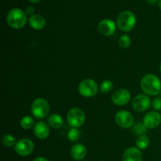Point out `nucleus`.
I'll list each match as a JSON object with an SVG mask.
<instances>
[{
    "label": "nucleus",
    "mask_w": 161,
    "mask_h": 161,
    "mask_svg": "<svg viewBox=\"0 0 161 161\" xmlns=\"http://www.w3.org/2000/svg\"><path fill=\"white\" fill-rule=\"evenodd\" d=\"M141 88L146 95L156 96L161 91V81L155 74H146L141 80Z\"/></svg>",
    "instance_id": "nucleus-1"
},
{
    "label": "nucleus",
    "mask_w": 161,
    "mask_h": 161,
    "mask_svg": "<svg viewBox=\"0 0 161 161\" xmlns=\"http://www.w3.org/2000/svg\"><path fill=\"white\" fill-rule=\"evenodd\" d=\"M6 20L11 28L20 29L25 26L28 21V17L25 11L19 8H13L8 12Z\"/></svg>",
    "instance_id": "nucleus-2"
},
{
    "label": "nucleus",
    "mask_w": 161,
    "mask_h": 161,
    "mask_svg": "<svg viewBox=\"0 0 161 161\" xmlns=\"http://www.w3.org/2000/svg\"><path fill=\"white\" fill-rule=\"evenodd\" d=\"M136 25V17L131 11H123L118 15L116 19V26L124 32L132 31Z\"/></svg>",
    "instance_id": "nucleus-3"
},
{
    "label": "nucleus",
    "mask_w": 161,
    "mask_h": 161,
    "mask_svg": "<svg viewBox=\"0 0 161 161\" xmlns=\"http://www.w3.org/2000/svg\"><path fill=\"white\" fill-rule=\"evenodd\" d=\"M50 107L48 102L45 98L38 97L35 99L31 105V112L32 116L36 119H43L47 117L50 113Z\"/></svg>",
    "instance_id": "nucleus-4"
},
{
    "label": "nucleus",
    "mask_w": 161,
    "mask_h": 161,
    "mask_svg": "<svg viewBox=\"0 0 161 161\" xmlns=\"http://www.w3.org/2000/svg\"><path fill=\"white\" fill-rule=\"evenodd\" d=\"M78 91L80 95L83 97H91L97 94L98 86L95 80L92 79H85L79 84Z\"/></svg>",
    "instance_id": "nucleus-5"
},
{
    "label": "nucleus",
    "mask_w": 161,
    "mask_h": 161,
    "mask_svg": "<svg viewBox=\"0 0 161 161\" xmlns=\"http://www.w3.org/2000/svg\"><path fill=\"white\" fill-rule=\"evenodd\" d=\"M67 122L71 127L79 128L83 125L85 122V114L82 109L79 108H72L68 112Z\"/></svg>",
    "instance_id": "nucleus-6"
},
{
    "label": "nucleus",
    "mask_w": 161,
    "mask_h": 161,
    "mask_svg": "<svg viewBox=\"0 0 161 161\" xmlns=\"http://www.w3.org/2000/svg\"><path fill=\"white\" fill-rule=\"evenodd\" d=\"M116 123L121 128H130L133 127L135 124L134 116L131 113L127 110H119L115 116Z\"/></svg>",
    "instance_id": "nucleus-7"
},
{
    "label": "nucleus",
    "mask_w": 161,
    "mask_h": 161,
    "mask_svg": "<svg viewBox=\"0 0 161 161\" xmlns=\"http://www.w3.org/2000/svg\"><path fill=\"white\" fill-rule=\"evenodd\" d=\"M34 143L28 138H21L17 142L14 149L20 157H28L32 153L34 150Z\"/></svg>",
    "instance_id": "nucleus-8"
},
{
    "label": "nucleus",
    "mask_w": 161,
    "mask_h": 161,
    "mask_svg": "<svg viewBox=\"0 0 161 161\" xmlns=\"http://www.w3.org/2000/svg\"><path fill=\"white\" fill-rule=\"evenodd\" d=\"M112 102L118 106H124L127 105L130 100V93L127 89H118L112 94Z\"/></svg>",
    "instance_id": "nucleus-9"
},
{
    "label": "nucleus",
    "mask_w": 161,
    "mask_h": 161,
    "mask_svg": "<svg viewBox=\"0 0 161 161\" xmlns=\"http://www.w3.org/2000/svg\"><path fill=\"white\" fill-rule=\"evenodd\" d=\"M151 101L146 94H138L132 100V107L136 112H145L150 107Z\"/></svg>",
    "instance_id": "nucleus-10"
},
{
    "label": "nucleus",
    "mask_w": 161,
    "mask_h": 161,
    "mask_svg": "<svg viewBox=\"0 0 161 161\" xmlns=\"http://www.w3.org/2000/svg\"><path fill=\"white\" fill-rule=\"evenodd\" d=\"M116 24L111 19H104L97 25V31L104 36H111L115 33Z\"/></svg>",
    "instance_id": "nucleus-11"
},
{
    "label": "nucleus",
    "mask_w": 161,
    "mask_h": 161,
    "mask_svg": "<svg viewBox=\"0 0 161 161\" xmlns=\"http://www.w3.org/2000/svg\"><path fill=\"white\" fill-rule=\"evenodd\" d=\"M143 124L148 129L157 128L161 124V115L157 111L149 112L143 118Z\"/></svg>",
    "instance_id": "nucleus-12"
},
{
    "label": "nucleus",
    "mask_w": 161,
    "mask_h": 161,
    "mask_svg": "<svg viewBox=\"0 0 161 161\" xmlns=\"http://www.w3.org/2000/svg\"><path fill=\"white\" fill-rule=\"evenodd\" d=\"M34 134L39 139H47L50 135V126L43 121H39L34 126Z\"/></svg>",
    "instance_id": "nucleus-13"
},
{
    "label": "nucleus",
    "mask_w": 161,
    "mask_h": 161,
    "mask_svg": "<svg viewBox=\"0 0 161 161\" xmlns=\"http://www.w3.org/2000/svg\"><path fill=\"white\" fill-rule=\"evenodd\" d=\"M87 153V150L84 145L81 143L75 144L72 146L70 150V156L73 160H82Z\"/></svg>",
    "instance_id": "nucleus-14"
},
{
    "label": "nucleus",
    "mask_w": 161,
    "mask_h": 161,
    "mask_svg": "<svg viewBox=\"0 0 161 161\" xmlns=\"http://www.w3.org/2000/svg\"><path fill=\"white\" fill-rule=\"evenodd\" d=\"M123 161H142V153L137 147H130L124 152Z\"/></svg>",
    "instance_id": "nucleus-15"
},
{
    "label": "nucleus",
    "mask_w": 161,
    "mask_h": 161,
    "mask_svg": "<svg viewBox=\"0 0 161 161\" xmlns=\"http://www.w3.org/2000/svg\"><path fill=\"white\" fill-rule=\"evenodd\" d=\"M30 27L35 30H41L46 26V20L40 14H34L28 18Z\"/></svg>",
    "instance_id": "nucleus-16"
},
{
    "label": "nucleus",
    "mask_w": 161,
    "mask_h": 161,
    "mask_svg": "<svg viewBox=\"0 0 161 161\" xmlns=\"http://www.w3.org/2000/svg\"><path fill=\"white\" fill-rule=\"evenodd\" d=\"M47 123L48 125L53 129H60L64 125L63 118L57 113L50 114L47 119Z\"/></svg>",
    "instance_id": "nucleus-17"
},
{
    "label": "nucleus",
    "mask_w": 161,
    "mask_h": 161,
    "mask_svg": "<svg viewBox=\"0 0 161 161\" xmlns=\"http://www.w3.org/2000/svg\"><path fill=\"white\" fill-rule=\"evenodd\" d=\"M150 144L149 138L146 135H142L136 139V147L140 150H144L149 147Z\"/></svg>",
    "instance_id": "nucleus-18"
},
{
    "label": "nucleus",
    "mask_w": 161,
    "mask_h": 161,
    "mask_svg": "<svg viewBox=\"0 0 161 161\" xmlns=\"http://www.w3.org/2000/svg\"><path fill=\"white\" fill-rule=\"evenodd\" d=\"M147 127L145 126V124H143V122H137L135 123L132 127V130H133L134 133L136 135H138V137L142 136V135H146V131H147Z\"/></svg>",
    "instance_id": "nucleus-19"
},
{
    "label": "nucleus",
    "mask_w": 161,
    "mask_h": 161,
    "mask_svg": "<svg viewBox=\"0 0 161 161\" xmlns=\"http://www.w3.org/2000/svg\"><path fill=\"white\" fill-rule=\"evenodd\" d=\"M20 127L25 130H29L35 126L34 119L30 116H25L21 118L20 121Z\"/></svg>",
    "instance_id": "nucleus-20"
},
{
    "label": "nucleus",
    "mask_w": 161,
    "mask_h": 161,
    "mask_svg": "<svg viewBox=\"0 0 161 161\" xmlns=\"http://www.w3.org/2000/svg\"><path fill=\"white\" fill-rule=\"evenodd\" d=\"M2 143L6 147H13V146H15L17 142H16L14 136L7 134V135H3V138H2Z\"/></svg>",
    "instance_id": "nucleus-21"
},
{
    "label": "nucleus",
    "mask_w": 161,
    "mask_h": 161,
    "mask_svg": "<svg viewBox=\"0 0 161 161\" xmlns=\"http://www.w3.org/2000/svg\"><path fill=\"white\" fill-rule=\"evenodd\" d=\"M100 91L103 94H108L110 93L113 89V83L111 80H105L101 83L100 84Z\"/></svg>",
    "instance_id": "nucleus-22"
},
{
    "label": "nucleus",
    "mask_w": 161,
    "mask_h": 161,
    "mask_svg": "<svg viewBox=\"0 0 161 161\" xmlns=\"http://www.w3.org/2000/svg\"><path fill=\"white\" fill-rule=\"evenodd\" d=\"M80 138V132L78 128H75V127H71L70 130L68 132V138L69 141L72 142H75L78 141Z\"/></svg>",
    "instance_id": "nucleus-23"
},
{
    "label": "nucleus",
    "mask_w": 161,
    "mask_h": 161,
    "mask_svg": "<svg viewBox=\"0 0 161 161\" xmlns=\"http://www.w3.org/2000/svg\"><path fill=\"white\" fill-rule=\"evenodd\" d=\"M131 43V40L129 36L127 35H123L119 39V46L124 49L128 48Z\"/></svg>",
    "instance_id": "nucleus-24"
},
{
    "label": "nucleus",
    "mask_w": 161,
    "mask_h": 161,
    "mask_svg": "<svg viewBox=\"0 0 161 161\" xmlns=\"http://www.w3.org/2000/svg\"><path fill=\"white\" fill-rule=\"evenodd\" d=\"M152 107L156 111H160L161 110V97H156L152 102Z\"/></svg>",
    "instance_id": "nucleus-25"
},
{
    "label": "nucleus",
    "mask_w": 161,
    "mask_h": 161,
    "mask_svg": "<svg viewBox=\"0 0 161 161\" xmlns=\"http://www.w3.org/2000/svg\"><path fill=\"white\" fill-rule=\"evenodd\" d=\"M34 12H35V9L32 6H28L25 9V13H26L27 15H30V17L32 15H34Z\"/></svg>",
    "instance_id": "nucleus-26"
},
{
    "label": "nucleus",
    "mask_w": 161,
    "mask_h": 161,
    "mask_svg": "<svg viewBox=\"0 0 161 161\" xmlns=\"http://www.w3.org/2000/svg\"><path fill=\"white\" fill-rule=\"evenodd\" d=\"M33 161H49L47 160V158H45V157H37V158L35 159Z\"/></svg>",
    "instance_id": "nucleus-27"
},
{
    "label": "nucleus",
    "mask_w": 161,
    "mask_h": 161,
    "mask_svg": "<svg viewBox=\"0 0 161 161\" xmlns=\"http://www.w3.org/2000/svg\"><path fill=\"white\" fill-rule=\"evenodd\" d=\"M147 1H148V3H149V4L154 5V4H156L157 2L159 3V1H160V0H147Z\"/></svg>",
    "instance_id": "nucleus-28"
},
{
    "label": "nucleus",
    "mask_w": 161,
    "mask_h": 161,
    "mask_svg": "<svg viewBox=\"0 0 161 161\" xmlns=\"http://www.w3.org/2000/svg\"><path fill=\"white\" fill-rule=\"evenodd\" d=\"M29 1L32 3H39V1H40V0H29Z\"/></svg>",
    "instance_id": "nucleus-29"
},
{
    "label": "nucleus",
    "mask_w": 161,
    "mask_h": 161,
    "mask_svg": "<svg viewBox=\"0 0 161 161\" xmlns=\"http://www.w3.org/2000/svg\"><path fill=\"white\" fill-rule=\"evenodd\" d=\"M158 5H159V7H160V9H161V0H160V1H159Z\"/></svg>",
    "instance_id": "nucleus-30"
},
{
    "label": "nucleus",
    "mask_w": 161,
    "mask_h": 161,
    "mask_svg": "<svg viewBox=\"0 0 161 161\" xmlns=\"http://www.w3.org/2000/svg\"><path fill=\"white\" fill-rule=\"evenodd\" d=\"M160 72H161V63H160Z\"/></svg>",
    "instance_id": "nucleus-31"
},
{
    "label": "nucleus",
    "mask_w": 161,
    "mask_h": 161,
    "mask_svg": "<svg viewBox=\"0 0 161 161\" xmlns=\"http://www.w3.org/2000/svg\"><path fill=\"white\" fill-rule=\"evenodd\" d=\"M160 96H161V91H160Z\"/></svg>",
    "instance_id": "nucleus-32"
}]
</instances>
